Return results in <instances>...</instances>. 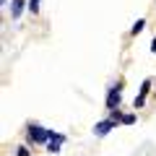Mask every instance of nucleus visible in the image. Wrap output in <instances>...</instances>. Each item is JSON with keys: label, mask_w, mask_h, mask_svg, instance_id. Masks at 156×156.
<instances>
[{"label": "nucleus", "mask_w": 156, "mask_h": 156, "mask_svg": "<svg viewBox=\"0 0 156 156\" xmlns=\"http://www.w3.org/2000/svg\"><path fill=\"white\" fill-rule=\"evenodd\" d=\"M29 138H31L34 143H50L52 130L42 128V125H29Z\"/></svg>", "instance_id": "obj_1"}, {"label": "nucleus", "mask_w": 156, "mask_h": 156, "mask_svg": "<svg viewBox=\"0 0 156 156\" xmlns=\"http://www.w3.org/2000/svg\"><path fill=\"white\" fill-rule=\"evenodd\" d=\"M120 101H122V83H115L109 89V94H107V107H109V109H117Z\"/></svg>", "instance_id": "obj_2"}, {"label": "nucleus", "mask_w": 156, "mask_h": 156, "mask_svg": "<svg viewBox=\"0 0 156 156\" xmlns=\"http://www.w3.org/2000/svg\"><path fill=\"white\" fill-rule=\"evenodd\" d=\"M115 125H117V120H101V122L94 125V133H96V135H107Z\"/></svg>", "instance_id": "obj_3"}, {"label": "nucleus", "mask_w": 156, "mask_h": 156, "mask_svg": "<svg viewBox=\"0 0 156 156\" xmlns=\"http://www.w3.org/2000/svg\"><path fill=\"white\" fill-rule=\"evenodd\" d=\"M148 89H151V81H143V86H140V94L135 96V101H133L135 109H140V107L146 104V94H148Z\"/></svg>", "instance_id": "obj_4"}, {"label": "nucleus", "mask_w": 156, "mask_h": 156, "mask_svg": "<svg viewBox=\"0 0 156 156\" xmlns=\"http://www.w3.org/2000/svg\"><path fill=\"white\" fill-rule=\"evenodd\" d=\"M21 11H23V0H13V5H11L13 18H18V16H21Z\"/></svg>", "instance_id": "obj_5"}, {"label": "nucleus", "mask_w": 156, "mask_h": 156, "mask_svg": "<svg viewBox=\"0 0 156 156\" xmlns=\"http://www.w3.org/2000/svg\"><path fill=\"white\" fill-rule=\"evenodd\" d=\"M143 29H146V18H138V21L133 23V34H140Z\"/></svg>", "instance_id": "obj_6"}, {"label": "nucleus", "mask_w": 156, "mask_h": 156, "mask_svg": "<svg viewBox=\"0 0 156 156\" xmlns=\"http://www.w3.org/2000/svg\"><path fill=\"white\" fill-rule=\"evenodd\" d=\"M120 122H122V125H133V122H135V115H122Z\"/></svg>", "instance_id": "obj_7"}, {"label": "nucleus", "mask_w": 156, "mask_h": 156, "mask_svg": "<svg viewBox=\"0 0 156 156\" xmlns=\"http://www.w3.org/2000/svg\"><path fill=\"white\" fill-rule=\"evenodd\" d=\"M29 11H31V13L39 11V0H29Z\"/></svg>", "instance_id": "obj_8"}, {"label": "nucleus", "mask_w": 156, "mask_h": 156, "mask_svg": "<svg viewBox=\"0 0 156 156\" xmlns=\"http://www.w3.org/2000/svg\"><path fill=\"white\" fill-rule=\"evenodd\" d=\"M18 156H29V148H26V146H21V148H18Z\"/></svg>", "instance_id": "obj_9"}, {"label": "nucleus", "mask_w": 156, "mask_h": 156, "mask_svg": "<svg viewBox=\"0 0 156 156\" xmlns=\"http://www.w3.org/2000/svg\"><path fill=\"white\" fill-rule=\"evenodd\" d=\"M151 52H156V39H154V42H151Z\"/></svg>", "instance_id": "obj_10"}]
</instances>
